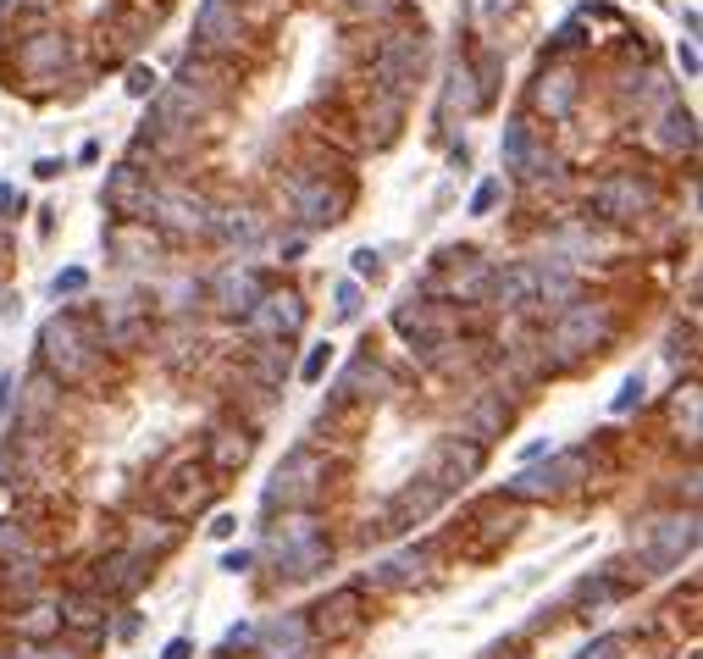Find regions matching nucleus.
<instances>
[{
  "mask_svg": "<svg viewBox=\"0 0 703 659\" xmlns=\"http://www.w3.org/2000/svg\"><path fill=\"white\" fill-rule=\"evenodd\" d=\"M692 549H698V516H692V510H670V516H654L643 527L637 560L654 576H665V571H676L681 560H692Z\"/></svg>",
  "mask_w": 703,
  "mask_h": 659,
  "instance_id": "nucleus-5",
  "label": "nucleus"
},
{
  "mask_svg": "<svg viewBox=\"0 0 703 659\" xmlns=\"http://www.w3.org/2000/svg\"><path fill=\"white\" fill-rule=\"evenodd\" d=\"M12 410V383H0V416Z\"/></svg>",
  "mask_w": 703,
  "mask_h": 659,
  "instance_id": "nucleus-58",
  "label": "nucleus"
},
{
  "mask_svg": "<svg viewBox=\"0 0 703 659\" xmlns=\"http://www.w3.org/2000/svg\"><path fill=\"white\" fill-rule=\"evenodd\" d=\"M427 571H432V549L421 543V549H405V554H394V560H382L377 571H366V582L360 588H416V582H427Z\"/></svg>",
  "mask_w": 703,
  "mask_h": 659,
  "instance_id": "nucleus-26",
  "label": "nucleus"
},
{
  "mask_svg": "<svg viewBox=\"0 0 703 659\" xmlns=\"http://www.w3.org/2000/svg\"><path fill=\"white\" fill-rule=\"evenodd\" d=\"M84 283H89V272L84 266H72V272L56 277V294H84Z\"/></svg>",
  "mask_w": 703,
  "mask_h": 659,
  "instance_id": "nucleus-51",
  "label": "nucleus"
},
{
  "mask_svg": "<svg viewBox=\"0 0 703 659\" xmlns=\"http://www.w3.org/2000/svg\"><path fill=\"white\" fill-rule=\"evenodd\" d=\"M654 144L665 150V156H681V150H692V144H698V133H692V111H681L676 100H665V117H659Z\"/></svg>",
  "mask_w": 703,
  "mask_h": 659,
  "instance_id": "nucleus-33",
  "label": "nucleus"
},
{
  "mask_svg": "<svg viewBox=\"0 0 703 659\" xmlns=\"http://www.w3.org/2000/svg\"><path fill=\"white\" fill-rule=\"evenodd\" d=\"M244 322H250V333L261 338V344H288V338H299V327H305V300H299L294 288H266Z\"/></svg>",
  "mask_w": 703,
  "mask_h": 659,
  "instance_id": "nucleus-13",
  "label": "nucleus"
},
{
  "mask_svg": "<svg viewBox=\"0 0 703 659\" xmlns=\"http://www.w3.org/2000/svg\"><path fill=\"white\" fill-rule=\"evenodd\" d=\"M620 654H626V637H620V632H604V637H593V643H587L576 659H620Z\"/></svg>",
  "mask_w": 703,
  "mask_h": 659,
  "instance_id": "nucleus-43",
  "label": "nucleus"
},
{
  "mask_svg": "<svg viewBox=\"0 0 703 659\" xmlns=\"http://www.w3.org/2000/svg\"><path fill=\"white\" fill-rule=\"evenodd\" d=\"M632 405H643V377H626V383H620V394L609 399V410H615V416H626Z\"/></svg>",
  "mask_w": 703,
  "mask_h": 659,
  "instance_id": "nucleus-46",
  "label": "nucleus"
},
{
  "mask_svg": "<svg viewBox=\"0 0 703 659\" xmlns=\"http://www.w3.org/2000/svg\"><path fill=\"white\" fill-rule=\"evenodd\" d=\"M17 637H23V643H45V637H61V615H56V604H34V610L17 615Z\"/></svg>",
  "mask_w": 703,
  "mask_h": 659,
  "instance_id": "nucleus-36",
  "label": "nucleus"
},
{
  "mask_svg": "<svg viewBox=\"0 0 703 659\" xmlns=\"http://www.w3.org/2000/svg\"><path fill=\"white\" fill-rule=\"evenodd\" d=\"M255 455V438L250 427H233V421H222V427L205 438V471L211 477H233V471H244Z\"/></svg>",
  "mask_w": 703,
  "mask_h": 659,
  "instance_id": "nucleus-22",
  "label": "nucleus"
},
{
  "mask_svg": "<svg viewBox=\"0 0 703 659\" xmlns=\"http://www.w3.org/2000/svg\"><path fill=\"white\" fill-rule=\"evenodd\" d=\"M106 244H111V250L122 255V261H133V255L155 250V228H150V222H117Z\"/></svg>",
  "mask_w": 703,
  "mask_h": 659,
  "instance_id": "nucleus-37",
  "label": "nucleus"
},
{
  "mask_svg": "<svg viewBox=\"0 0 703 659\" xmlns=\"http://www.w3.org/2000/svg\"><path fill=\"white\" fill-rule=\"evenodd\" d=\"M255 654L261 659H316V637H310V621L299 610H283L272 621L255 626Z\"/></svg>",
  "mask_w": 703,
  "mask_h": 659,
  "instance_id": "nucleus-14",
  "label": "nucleus"
},
{
  "mask_svg": "<svg viewBox=\"0 0 703 659\" xmlns=\"http://www.w3.org/2000/svg\"><path fill=\"white\" fill-rule=\"evenodd\" d=\"M449 499V493L438 488V482H410V488H399L394 493V504H388V516H382V532H410V527H421V521L438 510V504Z\"/></svg>",
  "mask_w": 703,
  "mask_h": 659,
  "instance_id": "nucleus-21",
  "label": "nucleus"
},
{
  "mask_svg": "<svg viewBox=\"0 0 703 659\" xmlns=\"http://www.w3.org/2000/svg\"><path fill=\"white\" fill-rule=\"evenodd\" d=\"M571 300H582V283H576L571 266H537V300L543 311H565Z\"/></svg>",
  "mask_w": 703,
  "mask_h": 659,
  "instance_id": "nucleus-32",
  "label": "nucleus"
},
{
  "mask_svg": "<svg viewBox=\"0 0 703 659\" xmlns=\"http://www.w3.org/2000/svg\"><path fill=\"white\" fill-rule=\"evenodd\" d=\"M0 211H6V216H17V211H23V194H17L12 183H0Z\"/></svg>",
  "mask_w": 703,
  "mask_h": 659,
  "instance_id": "nucleus-53",
  "label": "nucleus"
},
{
  "mask_svg": "<svg viewBox=\"0 0 703 659\" xmlns=\"http://www.w3.org/2000/svg\"><path fill=\"white\" fill-rule=\"evenodd\" d=\"M582 477H587V455L582 449H565V455L543 460V466L515 471V477L504 482V493H510L515 504H537V499H560V493H571Z\"/></svg>",
  "mask_w": 703,
  "mask_h": 659,
  "instance_id": "nucleus-7",
  "label": "nucleus"
},
{
  "mask_svg": "<svg viewBox=\"0 0 703 659\" xmlns=\"http://www.w3.org/2000/svg\"><path fill=\"white\" fill-rule=\"evenodd\" d=\"M521 0H465V12H471V23H499L504 12H515Z\"/></svg>",
  "mask_w": 703,
  "mask_h": 659,
  "instance_id": "nucleus-42",
  "label": "nucleus"
},
{
  "mask_svg": "<svg viewBox=\"0 0 703 659\" xmlns=\"http://www.w3.org/2000/svg\"><path fill=\"white\" fill-rule=\"evenodd\" d=\"M670 421H676V432L687 438V444H698L703 432V399H698V383H681L676 399H670Z\"/></svg>",
  "mask_w": 703,
  "mask_h": 659,
  "instance_id": "nucleus-35",
  "label": "nucleus"
},
{
  "mask_svg": "<svg viewBox=\"0 0 703 659\" xmlns=\"http://www.w3.org/2000/svg\"><path fill=\"white\" fill-rule=\"evenodd\" d=\"M233 532H239V516H216L211 521V538H233Z\"/></svg>",
  "mask_w": 703,
  "mask_h": 659,
  "instance_id": "nucleus-56",
  "label": "nucleus"
},
{
  "mask_svg": "<svg viewBox=\"0 0 703 659\" xmlns=\"http://www.w3.org/2000/svg\"><path fill=\"white\" fill-rule=\"evenodd\" d=\"M12 659H84L72 643H61V637H45V643H17Z\"/></svg>",
  "mask_w": 703,
  "mask_h": 659,
  "instance_id": "nucleus-40",
  "label": "nucleus"
},
{
  "mask_svg": "<svg viewBox=\"0 0 703 659\" xmlns=\"http://www.w3.org/2000/svg\"><path fill=\"white\" fill-rule=\"evenodd\" d=\"M394 327H399V333H405V338H427V305L405 300V305H399V311H394Z\"/></svg>",
  "mask_w": 703,
  "mask_h": 659,
  "instance_id": "nucleus-41",
  "label": "nucleus"
},
{
  "mask_svg": "<svg viewBox=\"0 0 703 659\" xmlns=\"http://www.w3.org/2000/svg\"><path fill=\"white\" fill-rule=\"evenodd\" d=\"M654 205H659V189L648 178H637V172H609L593 189V211L604 216V222H637V216H648Z\"/></svg>",
  "mask_w": 703,
  "mask_h": 659,
  "instance_id": "nucleus-11",
  "label": "nucleus"
},
{
  "mask_svg": "<svg viewBox=\"0 0 703 659\" xmlns=\"http://www.w3.org/2000/svg\"><path fill=\"white\" fill-rule=\"evenodd\" d=\"M178 538H183V527H178V521H167V516L133 521V532H128V554H139L144 565H155L167 549H178Z\"/></svg>",
  "mask_w": 703,
  "mask_h": 659,
  "instance_id": "nucleus-31",
  "label": "nucleus"
},
{
  "mask_svg": "<svg viewBox=\"0 0 703 659\" xmlns=\"http://www.w3.org/2000/svg\"><path fill=\"white\" fill-rule=\"evenodd\" d=\"M72 61V39L67 34H34L23 39V50H17V72H23L28 84H56L61 72H67Z\"/></svg>",
  "mask_w": 703,
  "mask_h": 659,
  "instance_id": "nucleus-18",
  "label": "nucleus"
},
{
  "mask_svg": "<svg viewBox=\"0 0 703 659\" xmlns=\"http://www.w3.org/2000/svg\"><path fill=\"white\" fill-rule=\"evenodd\" d=\"M382 388V366L371 355H360V360H349V372L338 377V388H333V399H360V388Z\"/></svg>",
  "mask_w": 703,
  "mask_h": 659,
  "instance_id": "nucleus-38",
  "label": "nucleus"
},
{
  "mask_svg": "<svg viewBox=\"0 0 703 659\" xmlns=\"http://www.w3.org/2000/svg\"><path fill=\"white\" fill-rule=\"evenodd\" d=\"M482 466H488V449L454 432V438H438V444H432L427 471H421V477L438 482L443 493H454V488H471V482L482 477Z\"/></svg>",
  "mask_w": 703,
  "mask_h": 659,
  "instance_id": "nucleus-10",
  "label": "nucleus"
},
{
  "mask_svg": "<svg viewBox=\"0 0 703 659\" xmlns=\"http://www.w3.org/2000/svg\"><path fill=\"white\" fill-rule=\"evenodd\" d=\"M144 582H150V565L139 560V554H128V549H117L111 554V560H100L95 565V593H122V599H128V593H139Z\"/></svg>",
  "mask_w": 703,
  "mask_h": 659,
  "instance_id": "nucleus-27",
  "label": "nucleus"
},
{
  "mask_svg": "<svg viewBox=\"0 0 703 659\" xmlns=\"http://www.w3.org/2000/svg\"><path fill=\"white\" fill-rule=\"evenodd\" d=\"M344 211H349V183H333V178H299L294 183V216L305 228H333Z\"/></svg>",
  "mask_w": 703,
  "mask_h": 659,
  "instance_id": "nucleus-17",
  "label": "nucleus"
},
{
  "mask_svg": "<svg viewBox=\"0 0 703 659\" xmlns=\"http://www.w3.org/2000/svg\"><path fill=\"white\" fill-rule=\"evenodd\" d=\"M488 106V89H482V78H477V61H454L449 67V84H443V117H471V111H482Z\"/></svg>",
  "mask_w": 703,
  "mask_h": 659,
  "instance_id": "nucleus-29",
  "label": "nucleus"
},
{
  "mask_svg": "<svg viewBox=\"0 0 703 659\" xmlns=\"http://www.w3.org/2000/svg\"><path fill=\"white\" fill-rule=\"evenodd\" d=\"M250 377H255L261 388H272V394H277V388L288 383V349H283V344H255V349H250Z\"/></svg>",
  "mask_w": 703,
  "mask_h": 659,
  "instance_id": "nucleus-34",
  "label": "nucleus"
},
{
  "mask_svg": "<svg viewBox=\"0 0 703 659\" xmlns=\"http://www.w3.org/2000/svg\"><path fill=\"white\" fill-rule=\"evenodd\" d=\"M543 167H554L549 150L537 144L532 122L515 117L510 128H504V172H515V178H543Z\"/></svg>",
  "mask_w": 703,
  "mask_h": 659,
  "instance_id": "nucleus-25",
  "label": "nucleus"
},
{
  "mask_svg": "<svg viewBox=\"0 0 703 659\" xmlns=\"http://www.w3.org/2000/svg\"><path fill=\"white\" fill-rule=\"evenodd\" d=\"M161 659H194V643L189 637H172V643L161 648Z\"/></svg>",
  "mask_w": 703,
  "mask_h": 659,
  "instance_id": "nucleus-54",
  "label": "nucleus"
},
{
  "mask_svg": "<svg viewBox=\"0 0 703 659\" xmlns=\"http://www.w3.org/2000/svg\"><path fill=\"white\" fill-rule=\"evenodd\" d=\"M333 300H338L333 311L344 316V322H355V316H360V288H355V283H338V294H333Z\"/></svg>",
  "mask_w": 703,
  "mask_h": 659,
  "instance_id": "nucleus-49",
  "label": "nucleus"
},
{
  "mask_svg": "<svg viewBox=\"0 0 703 659\" xmlns=\"http://www.w3.org/2000/svg\"><path fill=\"white\" fill-rule=\"evenodd\" d=\"M266 554H272L277 576L305 582V576H316V571L333 565V538L322 532V521L310 516V510H288V516L272 527V538H266Z\"/></svg>",
  "mask_w": 703,
  "mask_h": 659,
  "instance_id": "nucleus-2",
  "label": "nucleus"
},
{
  "mask_svg": "<svg viewBox=\"0 0 703 659\" xmlns=\"http://www.w3.org/2000/svg\"><path fill=\"white\" fill-rule=\"evenodd\" d=\"M355 277H377V250H355Z\"/></svg>",
  "mask_w": 703,
  "mask_h": 659,
  "instance_id": "nucleus-55",
  "label": "nucleus"
},
{
  "mask_svg": "<svg viewBox=\"0 0 703 659\" xmlns=\"http://www.w3.org/2000/svg\"><path fill=\"white\" fill-rule=\"evenodd\" d=\"M676 56H681V72H687V78H698V50H692V45H681Z\"/></svg>",
  "mask_w": 703,
  "mask_h": 659,
  "instance_id": "nucleus-57",
  "label": "nucleus"
},
{
  "mask_svg": "<svg viewBox=\"0 0 703 659\" xmlns=\"http://www.w3.org/2000/svg\"><path fill=\"white\" fill-rule=\"evenodd\" d=\"M310 621V637L316 643H338V637H349V632H360V621H366V588H338V593H327L316 610L305 615Z\"/></svg>",
  "mask_w": 703,
  "mask_h": 659,
  "instance_id": "nucleus-16",
  "label": "nucleus"
},
{
  "mask_svg": "<svg viewBox=\"0 0 703 659\" xmlns=\"http://www.w3.org/2000/svg\"><path fill=\"white\" fill-rule=\"evenodd\" d=\"M266 288H272V283H266L255 266H222V272H216V283H211V305L222 316H250Z\"/></svg>",
  "mask_w": 703,
  "mask_h": 659,
  "instance_id": "nucleus-19",
  "label": "nucleus"
},
{
  "mask_svg": "<svg viewBox=\"0 0 703 659\" xmlns=\"http://www.w3.org/2000/svg\"><path fill=\"white\" fill-rule=\"evenodd\" d=\"M609 338H615V311H609L604 300H571L565 311H554L549 338H543V355H549L554 366H582L598 349H609Z\"/></svg>",
  "mask_w": 703,
  "mask_h": 659,
  "instance_id": "nucleus-1",
  "label": "nucleus"
},
{
  "mask_svg": "<svg viewBox=\"0 0 703 659\" xmlns=\"http://www.w3.org/2000/svg\"><path fill=\"white\" fill-rule=\"evenodd\" d=\"M421 61H427L421 34H388L377 45V56H371V89H377V95L405 100L410 84H416V72H421Z\"/></svg>",
  "mask_w": 703,
  "mask_h": 659,
  "instance_id": "nucleus-8",
  "label": "nucleus"
},
{
  "mask_svg": "<svg viewBox=\"0 0 703 659\" xmlns=\"http://www.w3.org/2000/svg\"><path fill=\"white\" fill-rule=\"evenodd\" d=\"M250 565H255V554H250V549H239V554H227V560H222V571L244 576V571H250Z\"/></svg>",
  "mask_w": 703,
  "mask_h": 659,
  "instance_id": "nucleus-52",
  "label": "nucleus"
},
{
  "mask_svg": "<svg viewBox=\"0 0 703 659\" xmlns=\"http://www.w3.org/2000/svg\"><path fill=\"white\" fill-rule=\"evenodd\" d=\"M576 100H582V78H576V67H565V61H554V67L537 72L532 84V106L543 111L549 122H565L576 111Z\"/></svg>",
  "mask_w": 703,
  "mask_h": 659,
  "instance_id": "nucleus-20",
  "label": "nucleus"
},
{
  "mask_svg": "<svg viewBox=\"0 0 703 659\" xmlns=\"http://www.w3.org/2000/svg\"><path fill=\"white\" fill-rule=\"evenodd\" d=\"M211 239L250 250V244L266 239V216L255 211V205H227V211H211Z\"/></svg>",
  "mask_w": 703,
  "mask_h": 659,
  "instance_id": "nucleus-28",
  "label": "nucleus"
},
{
  "mask_svg": "<svg viewBox=\"0 0 703 659\" xmlns=\"http://www.w3.org/2000/svg\"><path fill=\"white\" fill-rule=\"evenodd\" d=\"M499 194H504V178H488L477 194H471V216H488L493 205H499Z\"/></svg>",
  "mask_w": 703,
  "mask_h": 659,
  "instance_id": "nucleus-48",
  "label": "nucleus"
},
{
  "mask_svg": "<svg viewBox=\"0 0 703 659\" xmlns=\"http://www.w3.org/2000/svg\"><path fill=\"white\" fill-rule=\"evenodd\" d=\"M504 427H510V405H504V394H477L471 405L460 410V438H471V444H499Z\"/></svg>",
  "mask_w": 703,
  "mask_h": 659,
  "instance_id": "nucleus-24",
  "label": "nucleus"
},
{
  "mask_svg": "<svg viewBox=\"0 0 703 659\" xmlns=\"http://www.w3.org/2000/svg\"><path fill=\"white\" fill-rule=\"evenodd\" d=\"M56 615H61V626H72V632H100L106 615H111V599L95 593V588H72V593L56 599Z\"/></svg>",
  "mask_w": 703,
  "mask_h": 659,
  "instance_id": "nucleus-30",
  "label": "nucleus"
},
{
  "mask_svg": "<svg viewBox=\"0 0 703 659\" xmlns=\"http://www.w3.org/2000/svg\"><path fill=\"white\" fill-rule=\"evenodd\" d=\"M17 549H28V532L17 521H0V560H17Z\"/></svg>",
  "mask_w": 703,
  "mask_h": 659,
  "instance_id": "nucleus-47",
  "label": "nucleus"
},
{
  "mask_svg": "<svg viewBox=\"0 0 703 659\" xmlns=\"http://www.w3.org/2000/svg\"><path fill=\"white\" fill-rule=\"evenodd\" d=\"M239 648H255V626L250 621H239L233 632L222 637V654H239Z\"/></svg>",
  "mask_w": 703,
  "mask_h": 659,
  "instance_id": "nucleus-50",
  "label": "nucleus"
},
{
  "mask_svg": "<svg viewBox=\"0 0 703 659\" xmlns=\"http://www.w3.org/2000/svg\"><path fill=\"white\" fill-rule=\"evenodd\" d=\"M211 211H216V205L205 200V194L172 183V189H155L150 216H144V222H150L155 233H167V239H211Z\"/></svg>",
  "mask_w": 703,
  "mask_h": 659,
  "instance_id": "nucleus-6",
  "label": "nucleus"
},
{
  "mask_svg": "<svg viewBox=\"0 0 703 659\" xmlns=\"http://www.w3.org/2000/svg\"><path fill=\"white\" fill-rule=\"evenodd\" d=\"M239 45H244L239 0H200V12H194V56L222 61V56H239Z\"/></svg>",
  "mask_w": 703,
  "mask_h": 659,
  "instance_id": "nucleus-9",
  "label": "nucleus"
},
{
  "mask_svg": "<svg viewBox=\"0 0 703 659\" xmlns=\"http://www.w3.org/2000/svg\"><path fill=\"white\" fill-rule=\"evenodd\" d=\"M482 300H488L493 311H526V305L537 300V266L532 261L499 266V272L488 277V294H482Z\"/></svg>",
  "mask_w": 703,
  "mask_h": 659,
  "instance_id": "nucleus-23",
  "label": "nucleus"
},
{
  "mask_svg": "<svg viewBox=\"0 0 703 659\" xmlns=\"http://www.w3.org/2000/svg\"><path fill=\"white\" fill-rule=\"evenodd\" d=\"M34 582H39V554H23V560L0 565V588L6 593H34Z\"/></svg>",
  "mask_w": 703,
  "mask_h": 659,
  "instance_id": "nucleus-39",
  "label": "nucleus"
},
{
  "mask_svg": "<svg viewBox=\"0 0 703 659\" xmlns=\"http://www.w3.org/2000/svg\"><path fill=\"white\" fill-rule=\"evenodd\" d=\"M155 89H161V78H155V67H128V95H133V100H150Z\"/></svg>",
  "mask_w": 703,
  "mask_h": 659,
  "instance_id": "nucleus-45",
  "label": "nucleus"
},
{
  "mask_svg": "<svg viewBox=\"0 0 703 659\" xmlns=\"http://www.w3.org/2000/svg\"><path fill=\"white\" fill-rule=\"evenodd\" d=\"M100 200H106V211L117 216V222H144V216H150V200H155V183H150V172H139L128 161V167H111L106 172Z\"/></svg>",
  "mask_w": 703,
  "mask_h": 659,
  "instance_id": "nucleus-15",
  "label": "nucleus"
},
{
  "mask_svg": "<svg viewBox=\"0 0 703 659\" xmlns=\"http://www.w3.org/2000/svg\"><path fill=\"white\" fill-rule=\"evenodd\" d=\"M322 488H327V460L316 455V449H294V455H283V466L272 471L261 504L288 516V510H310V504L322 499Z\"/></svg>",
  "mask_w": 703,
  "mask_h": 659,
  "instance_id": "nucleus-4",
  "label": "nucleus"
},
{
  "mask_svg": "<svg viewBox=\"0 0 703 659\" xmlns=\"http://www.w3.org/2000/svg\"><path fill=\"white\" fill-rule=\"evenodd\" d=\"M161 510H167V521H194L211 504L216 493V477L205 466H194V460H183V466H172L167 477H161Z\"/></svg>",
  "mask_w": 703,
  "mask_h": 659,
  "instance_id": "nucleus-12",
  "label": "nucleus"
},
{
  "mask_svg": "<svg viewBox=\"0 0 703 659\" xmlns=\"http://www.w3.org/2000/svg\"><path fill=\"white\" fill-rule=\"evenodd\" d=\"M39 366L56 383H84L95 372V333L78 311H61L39 327Z\"/></svg>",
  "mask_w": 703,
  "mask_h": 659,
  "instance_id": "nucleus-3",
  "label": "nucleus"
},
{
  "mask_svg": "<svg viewBox=\"0 0 703 659\" xmlns=\"http://www.w3.org/2000/svg\"><path fill=\"white\" fill-rule=\"evenodd\" d=\"M327 366H333V344H316V349L305 355V366H299V377H305V383H322Z\"/></svg>",
  "mask_w": 703,
  "mask_h": 659,
  "instance_id": "nucleus-44",
  "label": "nucleus"
}]
</instances>
